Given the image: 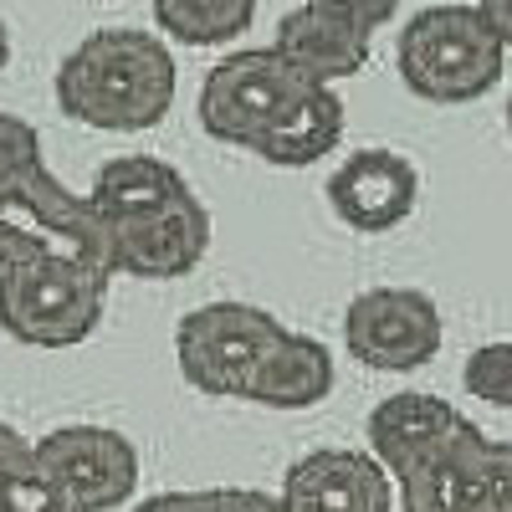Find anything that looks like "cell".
I'll list each match as a JSON object with an SVG mask.
<instances>
[{
    "mask_svg": "<svg viewBox=\"0 0 512 512\" xmlns=\"http://www.w3.org/2000/svg\"><path fill=\"white\" fill-rule=\"evenodd\" d=\"M477 11H482V21L497 31L502 47H512V0H477Z\"/></svg>",
    "mask_w": 512,
    "mask_h": 512,
    "instance_id": "27",
    "label": "cell"
},
{
    "mask_svg": "<svg viewBox=\"0 0 512 512\" xmlns=\"http://www.w3.org/2000/svg\"><path fill=\"white\" fill-rule=\"evenodd\" d=\"M461 384H466V395H477L482 405L512 410V338L477 344L461 364Z\"/></svg>",
    "mask_w": 512,
    "mask_h": 512,
    "instance_id": "19",
    "label": "cell"
},
{
    "mask_svg": "<svg viewBox=\"0 0 512 512\" xmlns=\"http://www.w3.org/2000/svg\"><path fill=\"white\" fill-rule=\"evenodd\" d=\"M487 441L477 425L441 456L400 477V512H497L487 482Z\"/></svg>",
    "mask_w": 512,
    "mask_h": 512,
    "instance_id": "14",
    "label": "cell"
},
{
    "mask_svg": "<svg viewBox=\"0 0 512 512\" xmlns=\"http://www.w3.org/2000/svg\"><path fill=\"white\" fill-rule=\"evenodd\" d=\"M487 482L497 512H512V441H487Z\"/></svg>",
    "mask_w": 512,
    "mask_h": 512,
    "instance_id": "24",
    "label": "cell"
},
{
    "mask_svg": "<svg viewBox=\"0 0 512 512\" xmlns=\"http://www.w3.org/2000/svg\"><path fill=\"white\" fill-rule=\"evenodd\" d=\"M154 21L185 47H226L256 21V0H154Z\"/></svg>",
    "mask_w": 512,
    "mask_h": 512,
    "instance_id": "18",
    "label": "cell"
},
{
    "mask_svg": "<svg viewBox=\"0 0 512 512\" xmlns=\"http://www.w3.org/2000/svg\"><path fill=\"white\" fill-rule=\"evenodd\" d=\"M507 47L477 6H425L405 21L395 67L425 103H477L502 82Z\"/></svg>",
    "mask_w": 512,
    "mask_h": 512,
    "instance_id": "3",
    "label": "cell"
},
{
    "mask_svg": "<svg viewBox=\"0 0 512 512\" xmlns=\"http://www.w3.org/2000/svg\"><path fill=\"white\" fill-rule=\"evenodd\" d=\"M313 82L277 47H246L221 57L200 82V128L216 144L256 149L267 128L303 98Z\"/></svg>",
    "mask_w": 512,
    "mask_h": 512,
    "instance_id": "5",
    "label": "cell"
},
{
    "mask_svg": "<svg viewBox=\"0 0 512 512\" xmlns=\"http://www.w3.org/2000/svg\"><path fill=\"white\" fill-rule=\"evenodd\" d=\"M108 231V256H113V277H139V282H175L190 277L205 251H210V216L200 195H180L149 216L103 226Z\"/></svg>",
    "mask_w": 512,
    "mask_h": 512,
    "instance_id": "9",
    "label": "cell"
},
{
    "mask_svg": "<svg viewBox=\"0 0 512 512\" xmlns=\"http://www.w3.org/2000/svg\"><path fill=\"white\" fill-rule=\"evenodd\" d=\"M328 395H333V354H328V344L313 338V333L287 328L267 349V359L256 364L241 400L267 405V410H313Z\"/></svg>",
    "mask_w": 512,
    "mask_h": 512,
    "instance_id": "15",
    "label": "cell"
},
{
    "mask_svg": "<svg viewBox=\"0 0 512 512\" xmlns=\"http://www.w3.org/2000/svg\"><path fill=\"white\" fill-rule=\"evenodd\" d=\"M31 466L47 477L77 512H113L139 492V451L113 425L72 420L36 441Z\"/></svg>",
    "mask_w": 512,
    "mask_h": 512,
    "instance_id": "7",
    "label": "cell"
},
{
    "mask_svg": "<svg viewBox=\"0 0 512 512\" xmlns=\"http://www.w3.org/2000/svg\"><path fill=\"white\" fill-rule=\"evenodd\" d=\"M0 512H77V507L31 466V472L0 482Z\"/></svg>",
    "mask_w": 512,
    "mask_h": 512,
    "instance_id": "20",
    "label": "cell"
},
{
    "mask_svg": "<svg viewBox=\"0 0 512 512\" xmlns=\"http://www.w3.org/2000/svg\"><path fill=\"white\" fill-rule=\"evenodd\" d=\"M175 88V52L139 26H103L82 36L57 67V108L103 134H144L164 123Z\"/></svg>",
    "mask_w": 512,
    "mask_h": 512,
    "instance_id": "1",
    "label": "cell"
},
{
    "mask_svg": "<svg viewBox=\"0 0 512 512\" xmlns=\"http://www.w3.org/2000/svg\"><path fill=\"white\" fill-rule=\"evenodd\" d=\"M308 6H328L338 16H349L354 26H364V31H379V26L395 21L400 0H308Z\"/></svg>",
    "mask_w": 512,
    "mask_h": 512,
    "instance_id": "22",
    "label": "cell"
},
{
    "mask_svg": "<svg viewBox=\"0 0 512 512\" xmlns=\"http://www.w3.org/2000/svg\"><path fill=\"white\" fill-rule=\"evenodd\" d=\"M103 272H82L62 262H31L0 272V328L26 349H72L93 338L108 303Z\"/></svg>",
    "mask_w": 512,
    "mask_h": 512,
    "instance_id": "4",
    "label": "cell"
},
{
    "mask_svg": "<svg viewBox=\"0 0 512 512\" xmlns=\"http://www.w3.org/2000/svg\"><path fill=\"white\" fill-rule=\"evenodd\" d=\"M369 456L390 472L395 482L415 466H425L431 456H441L451 441H461L472 431L456 405H446L441 395H425V390H400L390 400H379L369 410Z\"/></svg>",
    "mask_w": 512,
    "mask_h": 512,
    "instance_id": "12",
    "label": "cell"
},
{
    "mask_svg": "<svg viewBox=\"0 0 512 512\" xmlns=\"http://www.w3.org/2000/svg\"><path fill=\"white\" fill-rule=\"evenodd\" d=\"M344 118H349L344 98H338L333 88H323V82H313V88L267 128L262 144H256L251 154H262L277 169H308V164H318V159H328L338 149V139H344Z\"/></svg>",
    "mask_w": 512,
    "mask_h": 512,
    "instance_id": "16",
    "label": "cell"
},
{
    "mask_svg": "<svg viewBox=\"0 0 512 512\" xmlns=\"http://www.w3.org/2000/svg\"><path fill=\"white\" fill-rule=\"evenodd\" d=\"M31 262H62L113 277L108 231L93 200L67 190L47 159L0 180V272Z\"/></svg>",
    "mask_w": 512,
    "mask_h": 512,
    "instance_id": "2",
    "label": "cell"
},
{
    "mask_svg": "<svg viewBox=\"0 0 512 512\" xmlns=\"http://www.w3.org/2000/svg\"><path fill=\"white\" fill-rule=\"evenodd\" d=\"M6 62H11V31H6V21H0V72H6Z\"/></svg>",
    "mask_w": 512,
    "mask_h": 512,
    "instance_id": "28",
    "label": "cell"
},
{
    "mask_svg": "<svg viewBox=\"0 0 512 512\" xmlns=\"http://www.w3.org/2000/svg\"><path fill=\"white\" fill-rule=\"evenodd\" d=\"M180 195H190L185 175H180L175 164L154 159V154H118V159H108V164L98 169L93 190H88V200H93V210H98L103 226L149 216V210L180 200Z\"/></svg>",
    "mask_w": 512,
    "mask_h": 512,
    "instance_id": "17",
    "label": "cell"
},
{
    "mask_svg": "<svg viewBox=\"0 0 512 512\" xmlns=\"http://www.w3.org/2000/svg\"><path fill=\"white\" fill-rule=\"evenodd\" d=\"M134 512H221V492L200 487V492H154Z\"/></svg>",
    "mask_w": 512,
    "mask_h": 512,
    "instance_id": "23",
    "label": "cell"
},
{
    "mask_svg": "<svg viewBox=\"0 0 512 512\" xmlns=\"http://www.w3.org/2000/svg\"><path fill=\"white\" fill-rule=\"evenodd\" d=\"M369 41L374 31L354 26L349 16H338L328 6H297L277 21V41L272 47L303 72L308 82H323V88H333V82H344L354 72H364L369 62Z\"/></svg>",
    "mask_w": 512,
    "mask_h": 512,
    "instance_id": "13",
    "label": "cell"
},
{
    "mask_svg": "<svg viewBox=\"0 0 512 512\" xmlns=\"http://www.w3.org/2000/svg\"><path fill=\"white\" fill-rule=\"evenodd\" d=\"M420 200L415 164L395 149H359L328 175V205L349 231L384 236L410 221Z\"/></svg>",
    "mask_w": 512,
    "mask_h": 512,
    "instance_id": "10",
    "label": "cell"
},
{
    "mask_svg": "<svg viewBox=\"0 0 512 512\" xmlns=\"http://www.w3.org/2000/svg\"><path fill=\"white\" fill-rule=\"evenodd\" d=\"M282 333L287 328L256 303H236V297H226V303H200L175 328V359H180V374L190 390L241 400L256 364L267 359V349Z\"/></svg>",
    "mask_w": 512,
    "mask_h": 512,
    "instance_id": "6",
    "label": "cell"
},
{
    "mask_svg": "<svg viewBox=\"0 0 512 512\" xmlns=\"http://www.w3.org/2000/svg\"><path fill=\"white\" fill-rule=\"evenodd\" d=\"M31 451H36V441H26L16 425L0 420V482H11V477L31 472Z\"/></svg>",
    "mask_w": 512,
    "mask_h": 512,
    "instance_id": "25",
    "label": "cell"
},
{
    "mask_svg": "<svg viewBox=\"0 0 512 512\" xmlns=\"http://www.w3.org/2000/svg\"><path fill=\"white\" fill-rule=\"evenodd\" d=\"M507 134H512V98H507Z\"/></svg>",
    "mask_w": 512,
    "mask_h": 512,
    "instance_id": "29",
    "label": "cell"
},
{
    "mask_svg": "<svg viewBox=\"0 0 512 512\" xmlns=\"http://www.w3.org/2000/svg\"><path fill=\"white\" fill-rule=\"evenodd\" d=\"M287 512H395V477L349 446H318L282 477Z\"/></svg>",
    "mask_w": 512,
    "mask_h": 512,
    "instance_id": "11",
    "label": "cell"
},
{
    "mask_svg": "<svg viewBox=\"0 0 512 512\" xmlns=\"http://www.w3.org/2000/svg\"><path fill=\"white\" fill-rule=\"evenodd\" d=\"M344 344L364 369L415 374L441 354V308L420 287H369L344 308Z\"/></svg>",
    "mask_w": 512,
    "mask_h": 512,
    "instance_id": "8",
    "label": "cell"
},
{
    "mask_svg": "<svg viewBox=\"0 0 512 512\" xmlns=\"http://www.w3.org/2000/svg\"><path fill=\"white\" fill-rule=\"evenodd\" d=\"M221 492V512H287L282 492H262V487H216Z\"/></svg>",
    "mask_w": 512,
    "mask_h": 512,
    "instance_id": "26",
    "label": "cell"
},
{
    "mask_svg": "<svg viewBox=\"0 0 512 512\" xmlns=\"http://www.w3.org/2000/svg\"><path fill=\"white\" fill-rule=\"evenodd\" d=\"M41 164V134L16 118V113H0V180L6 175H21V169Z\"/></svg>",
    "mask_w": 512,
    "mask_h": 512,
    "instance_id": "21",
    "label": "cell"
}]
</instances>
